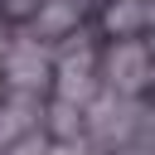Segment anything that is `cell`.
<instances>
[{
  "label": "cell",
  "mask_w": 155,
  "mask_h": 155,
  "mask_svg": "<svg viewBox=\"0 0 155 155\" xmlns=\"http://www.w3.org/2000/svg\"><path fill=\"white\" fill-rule=\"evenodd\" d=\"M5 73H10V82L15 87H44V48L34 44V39H19V44H10V53H5Z\"/></svg>",
  "instance_id": "cell-1"
},
{
  "label": "cell",
  "mask_w": 155,
  "mask_h": 155,
  "mask_svg": "<svg viewBox=\"0 0 155 155\" xmlns=\"http://www.w3.org/2000/svg\"><path fill=\"white\" fill-rule=\"evenodd\" d=\"M145 48L140 44H116L111 48V63H107V78H111V87H121V92H136L140 82H145Z\"/></svg>",
  "instance_id": "cell-2"
},
{
  "label": "cell",
  "mask_w": 155,
  "mask_h": 155,
  "mask_svg": "<svg viewBox=\"0 0 155 155\" xmlns=\"http://www.w3.org/2000/svg\"><path fill=\"white\" fill-rule=\"evenodd\" d=\"M48 5H53V10H44V5H39V10H44V15H39V29H44V34H48V29H63V24L82 10V5H73V0H48Z\"/></svg>",
  "instance_id": "cell-3"
},
{
  "label": "cell",
  "mask_w": 155,
  "mask_h": 155,
  "mask_svg": "<svg viewBox=\"0 0 155 155\" xmlns=\"http://www.w3.org/2000/svg\"><path fill=\"white\" fill-rule=\"evenodd\" d=\"M24 116H29V107H24V102H15L10 111H0V140H15L19 131H29V121H24Z\"/></svg>",
  "instance_id": "cell-4"
},
{
  "label": "cell",
  "mask_w": 155,
  "mask_h": 155,
  "mask_svg": "<svg viewBox=\"0 0 155 155\" xmlns=\"http://www.w3.org/2000/svg\"><path fill=\"white\" fill-rule=\"evenodd\" d=\"M34 5H39V0H10V10H15V15H29Z\"/></svg>",
  "instance_id": "cell-5"
}]
</instances>
